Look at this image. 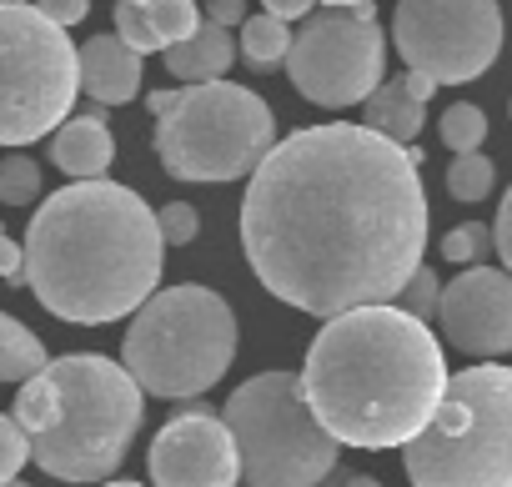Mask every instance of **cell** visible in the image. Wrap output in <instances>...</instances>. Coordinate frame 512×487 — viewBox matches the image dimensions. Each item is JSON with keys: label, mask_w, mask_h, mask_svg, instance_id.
I'll return each mask as SVG.
<instances>
[{"label": "cell", "mask_w": 512, "mask_h": 487, "mask_svg": "<svg viewBox=\"0 0 512 487\" xmlns=\"http://www.w3.org/2000/svg\"><path fill=\"white\" fill-rule=\"evenodd\" d=\"M241 252L307 317L397 302L427 252L422 151L352 121L292 131L251 171Z\"/></svg>", "instance_id": "1"}, {"label": "cell", "mask_w": 512, "mask_h": 487, "mask_svg": "<svg viewBox=\"0 0 512 487\" xmlns=\"http://www.w3.org/2000/svg\"><path fill=\"white\" fill-rule=\"evenodd\" d=\"M161 277V221L121 181H71L51 191L26 226V287L51 317L71 327H106L131 317L161 287Z\"/></svg>", "instance_id": "2"}, {"label": "cell", "mask_w": 512, "mask_h": 487, "mask_svg": "<svg viewBox=\"0 0 512 487\" xmlns=\"http://www.w3.org/2000/svg\"><path fill=\"white\" fill-rule=\"evenodd\" d=\"M302 387L342 447L387 452L412 442L442 402L447 357L437 332L397 302L347 307L307 347Z\"/></svg>", "instance_id": "3"}, {"label": "cell", "mask_w": 512, "mask_h": 487, "mask_svg": "<svg viewBox=\"0 0 512 487\" xmlns=\"http://www.w3.org/2000/svg\"><path fill=\"white\" fill-rule=\"evenodd\" d=\"M402 462L412 487H512V367L477 362L447 377Z\"/></svg>", "instance_id": "4"}, {"label": "cell", "mask_w": 512, "mask_h": 487, "mask_svg": "<svg viewBox=\"0 0 512 487\" xmlns=\"http://www.w3.org/2000/svg\"><path fill=\"white\" fill-rule=\"evenodd\" d=\"M236 357V312L211 287H156L126 327L121 362L146 397L186 402L211 392Z\"/></svg>", "instance_id": "5"}, {"label": "cell", "mask_w": 512, "mask_h": 487, "mask_svg": "<svg viewBox=\"0 0 512 487\" xmlns=\"http://www.w3.org/2000/svg\"><path fill=\"white\" fill-rule=\"evenodd\" d=\"M46 372L61 387V422L41 437H31V457L41 472L61 482H101L121 472L131 437L146 417V392L126 372V362H111L101 352H71L46 362Z\"/></svg>", "instance_id": "6"}, {"label": "cell", "mask_w": 512, "mask_h": 487, "mask_svg": "<svg viewBox=\"0 0 512 487\" xmlns=\"http://www.w3.org/2000/svg\"><path fill=\"white\" fill-rule=\"evenodd\" d=\"M221 417L236 437L241 477L251 487H317L342 457V442L307 402L302 372L246 377L226 397Z\"/></svg>", "instance_id": "7"}, {"label": "cell", "mask_w": 512, "mask_h": 487, "mask_svg": "<svg viewBox=\"0 0 512 487\" xmlns=\"http://www.w3.org/2000/svg\"><path fill=\"white\" fill-rule=\"evenodd\" d=\"M151 146L176 181H241L277 146V116L251 86L226 76L196 81L181 86L166 116H156Z\"/></svg>", "instance_id": "8"}, {"label": "cell", "mask_w": 512, "mask_h": 487, "mask_svg": "<svg viewBox=\"0 0 512 487\" xmlns=\"http://www.w3.org/2000/svg\"><path fill=\"white\" fill-rule=\"evenodd\" d=\"M81 91V51L31 0H0V146L51 136Z\"/></svg>", "instance_id": "9"}, {"label": "cell", "mask_w": 512, "mask_h": 487, "mask_svg": "<svg viewBox=\"0 0 512 487\" xmlns=\"http://www.w3.org/2000/svg\"><path fill=\"white\" fill-rule=\"evenodd\" d=\"M387 71V36L377 26V6L357 0V6H322L307 16V26L292 36L287 51V76L292 86L327 111L362 106Z\"/></svg>", "instance_id": "10"}, {"label": "cell", "mask_w": 512, "mask_h": 487, "mask_svg": "<svg viewBox=\"0 0 512 487\" xmlns=\"http://www.w3.org/2000/svg\"><path fill=\"white\" fill-rule=\"evenodd\" d=\"M502 6L497 0H397L392 46L412 71L437 86H467L502 56Z\"/></svg>", "instance_id": "11"}, {"label": "cell", "mask_w": 512, "mask_h": 487, "mask_svg": "<svg viewBox=\"0 0 512 487\" xmlns=\"http://www.w3.org/2000/svg\"><path fill=\"white\" fill-rule=\"evenodd\" d=\"M151 487H236L241 457L226 417H216L206 402L186 397L181 412L151 437L146 452Z\"/></svg>", "instance_id": "12"}, {"label": "cell", "mask_w": 512, "mask_h": 487, "mask_svg": "<svg viewBox=\"0 0 512 487\" xmlns=\"http://www.w3.org/2000/svg\"><path fill=\"white\" fill-rule=\"evenodd\" d=\"M442 337L467 357H507L512 352V272L507 267H462L437 302Z\"/></svg>", "instance_id": "13"}, {"label": "cell", "mask_w": 512, "mask_h": 487, "mask_svg": "<svg viewBox=\"0 0 512 487\" xmlns=\"http://www.w3.org/2000/svg\"><path fill=\"white\" fill-rule=\"evenodd\" d=\"M81 91L106 106H126L141 96V51L121 36H91L81 46Z\"/></svg>", "instance_id": "14"}, {"label": "cell", "mask_w": 512, "mask_h": 487, "mask_svg": "<svg viewBox=\"0 0 512 487\" xmlns=\"http://www.w3.org/2000/svg\"><path fill=\"white\" fill-rule=\"evenodd\" d=\"M51 161L71 176V181H91V176H106V166L116 161V141H111V126L106 121H91V116H76L61 121L51 131Z\"/></svg>", "instance_id": "15"}, {"label": "cell", "mask_w": 512, "mask_h": 487, "mask_svg": "<svg viewBox=\"0 0 512 487\" xmlns=\"http://www.w3.org/2000/svg\"><path fill=\"white\" fill-rule=\"evenodd\" d=\"M236 61V41L226 36V26L216 21H201L186 41L166 46V71L181 81V86H196V81H221Z\"/></svg>", "instance_id": "16"}, {"label": "cell", "mask_w": 512, "mask_h": 487, "mask_svg": "<svg viewBox=\"0 0 512 487\" xmlns=\"http://www.w3.org/2000/svg\"><path fill=\"white\" fill-rule=\"evenodd\" d=\"M362 126H372V131H382V136H392V141H417L422 136V121H427V101H417L407 86H402V76L397 81H382L367 101H362Z\"/></svg>", "instance_id": "17"}, {"label": "cell", "mask_w": 512, "mask_h": 487, "mask_svg": "<svg viewBox=\"0 0 512 487\" xmlns=\"http://www.w3.org/2000/svg\"><path fill=\"white\" fill-rule=\"evenodd\" d=\"M46 362H51V357H46V342H41L26 322H16V317L0 312V382H26V377H36Z\"/></svg>", "instance_id": "18"}, {"label": "cell", "mask_w": 512, "mask_h": 487, "mask_svg": "<svg viewBox=\"0 0 512 487\" xmlns=\"http://www.w3.org/2000/svg\"><path fill=\"white\" fill-rule=\"evenodd\" d=\"M287 51H292V31H287L282 16L262 11V16H246L241 21V56H246V66L272 71V66L287 61Z\"/></svg>", "instance_id": "19"}, {"label": "cell", "mask_w": 512, "mask_h": 487, "mask_svg": "<svg viewBox=\"0 0 512 487\" xmlns=\"http://www.w3.org/2000/svg\"><path fill=\"white\" fill-rule=\"evenodd\" d=\"M31 437H41V432H51L56 422H61V387H56V377L41 367L36 377H26L21 382V397H16V412H11Z\"/></svg>", "instance_id": "20"}, {"label": "cell", "mask_w": 512, "mask_h": 487, "mask_svg": "<svg viewBox=\"0 0 512 487\" xmlns=\"http://www.w3.org/2000/svg\"><path fill=\"white\" fill-rule=\"evenodd\" d=\"M492 186H497V166L482 156V146L452 156V166H447V191H452L457 201H482V196H492Z\"/></svg>", "instance_id": "21"}, {"label": "cell", "mask_w": 512, "mask_h": 487, "mask_svg": "<svg viewBox=\"0 0 512 487\" xmlns=\"http://www.w3.org/2000/svg\"><path fill=\"white\" fill-rule=\"evenodd\" d=\"M437 126H442V146H447L452 156H457V151H477V146L487 141V111L472 106V101L447 106Z\"/></svg>", "instance_id": "22"}, {"label": "cell", "mask_w": 512, "mask_h": 487, "mask_svg": "<svg viewBox=\"0 0 512 487\" xmlns=\"http://www.w3.org/2000/svg\"><path fill=\"white\" fill-rule=\"evenodd\" d=\"M146 16H151V26H156V36H161V51L176 46V41H186V36L201 26L196 0H151Z\"/></svg>", "instance_id": "23"}, {"label": "cell", "mask_w": 512, "mask_h": 487, "mask_svg": "<svg viewBox=\"0 0 512 487\" xmlns=\"http://www.w3.org/2000/svg\"><path fill=\"white\" fill-rule=\"evenodd\" d=\"M41 196V166L31 156H0V201L31 206Z\"/></svg>", "instance_id": "24"}, {"label": "cell", "mask_w": 512, "mask_h": 487, "mask_svg": "<svg viewBox=\"0 0 512 487\" xmlns=\"http://www.w3.org/2000/svg\"><path fill=\"white\" fill-rule=\"evenodd\" d=\"M487 252H492V226H482V221H462V226H452L442 236V257L457 262V267H472Z\"/></svg>", "instance_id": "25"}, {"label": "cell", "mask_w": 512, "mask_h": 487, "mask_svg": "<svg viewBox=\"0 0 512 487\" xmlns=\"http://www.w3.org/2000/svg\"><path fill=\"white\" fill-rule=\"evenodd\" d=\"M116 36H121L131 51H141V56L161 51V36H156L146 6H136V0H116Z\"/></svg>", "instance_id": "26"}, {"label": "cell", "mask_w": 512, "mask_h": 487, "mask_svg": "<svg viewBox=\"0 0 512 487\" xmlns=\"http://www.w3.org/2000/svg\"><path fill=\"white\" fill-rule=\"evenodd\" d=\"M437 302H442V277H437L432 267H417V272L407 277V287L397 292V307H407V312L422 317V322L437 317Z\"/></svg>", "instance_id": "27"}, {"label": "cell", "mask_w": 512, "mask_h": 487, "mask_svg": "<svg viewBox=\"0 0 512 487\" xmlns=\"http://www.w3.org/2000/svg\"><path fill=\"white\" fill-rule=\"evenodd\" d=\"M26 462H31V432H26L16 417L0 412V482L21 477V467H26Z\"/></svg>", "instance_id": "28"}, {"label": "cell", "mask_w": 512, "mask_h": 487, "mask_svg": "<svg viewBox=\"0 0 512 487\" xmlns=\"http://www.w3.org/2000/svg\"><path fill=\"white\" fill-rule=\"evenodd\" d=\"M156 221H161L166 247H191V241L201 236V216H196L186 201H171V206H161V211H156Z\"/></svg>", "instance_id": "29"}, {"label": "cell", "mask_w": 512, "mask_h": 487, "mask_svg": "<svg viewBox=\"0 0 512 487\" xmlns=\"http://www.w3.org/2000/svg\"><path fill=\"white\" fill-rule=\"evenodd\" d=\"M0 282L26 287V247H16V241L6 236V226H0Z\"/></svg>", "instance_id": "30"}, {"label": "cell", "mask_w": 512, "mask_h": 487, "mask_svg": "<svg viewBox=\"0 0 512 487\" xmlns=\"http://www.w3.org/2000/svg\"><path fill=\"white\" fill-rule=\"evenodd\" d=\"M492 252H497L502 267L512 272V186H507V196H502V206H497V221H492Z\"/></svg>", "instance_id": "31"}, {"label": "cell", "mask_w": 512, "mask_h": 487, "mask_svg": "<svg viewBox=\"0 0 512 487\" xmlns=\"http://www.w3.org/2000/svg\"><path fill=\"white\" fill-rule=\"evenodd\" d=\"M36 6H41V16H51V21L66 26V31L91 16V0H36Z\"/></svg>", "instance_id": "32"}, {"label": "cell", "mask_w": 512, "mask_h": 487, "mask_svg": "<svg viewBox=\"0 0 512 487\" xmlns=\"http://www.w3.org/2000/svg\"><path fill=\"white\" fill-rule=\"evenodd\" d=\"M206 21H216V26H241L246 21V0H206Z\"/></svg>", "instance_id": "33"}, {"label": "cell", "mask_w": 512, "mask_h": 487, "mask_svg": "<svg viewBox=\"0 0 512 487\" xmlns=\"http://www.w3.org/2000/svg\"><path fill=\"white\" fill-rule=\"evenodd\" d=\"M262 6H267L272 16H282V21H307L317 0H262Z\"/></svg>", "instance_id": "34"}, {"label": "cell", "mask_w": 512, "mask_h": 487, "mask_svg": "<svg viewBox=\"0 0 512 487\" xmlns=\"http://www.w3.org/2000/svg\"><path fill=\"white\" fill-rule=\"evenodd\" d=\"M402 86H407V91H412L417 101H432V91H437V81H432L427 71H412V66H407V76H402Z\"/></svg>", "instance_id": "35"}, {"label": "cell", "mask_w": 512, "mask_h": 487, "mask_svg": "<svg viewBox=\"0 0 512 487\" xmlns=\"http://www.w3.org/2000/svg\"><path fill=\"white\" fill-rule=\"evenodd\" d=\"M176 96H181V91H151V96H146V111H151V116H166V111L176 106Z\"/></svg>", "instance_id": "36"}, {"label": "cell", "mask_w": 512, "mask_h": 487, "mask_svg": "<svg viewBox=\"0 0 512 487\" xmlns=\"http://www.w3.org/2000/svg\"><path fill=\"white\" fill-rule=\"evenodd\" d=\"M317 487H347V472H342V467H332V472H327Z\"/></svg>", "instance_id": "37"}, {"label": "cell", "mask_w": 512, "mask_h": 487, "mask_svg": "<svg viewBox=\"0 0 512 487\" xmlns=\"http://www.w3.org/2000/svg\"><path fill=\"white\" fill-rule=\"evenodd\" d=\"M347 487H382V482L367 477V472H347Z\"/></svg>", "instance_id": "38"}, {"label": "cell", "mask_w": 512, "mask_h": 487, "mask_svg": "<svg viewBox=\"0 0 512 487\" xmlns=\"http://www.w3.org/2000/svg\"><path fill=\"white\" fill-rule=\"evenodd\" d=\"M106 487H151V482H131V477H116V482H106Z\"/></svg>", "instance_id": "39"}, {"label": "cell", "mask_w": 512, "mask_h": 487, "mask_svg": "<svg viewBox=\"0 0 512 487\" xmlns=\"http://www.w3.org/2000/svg\"><path fill=\"white\" fill-rule=\"evenodd\" d=\"M322 6H357V0H322Z\"/></svg>", "instance_id": "40"}, {"label": "cell", "mask_w": 512, "mask_h": 487, "mask_svg": "<svg viewBox=\"0 0 512 487\" xmlns=\"http://www.w3.org/2000/svg\"><path fill=\"white\" fill-rule=\"evenodd\" d=\"M0 487H31V482H21V477H11V482H0Z\"/></svg>", "instance_id": "41"}, {"label": "cell", "mask_w": 512, "mask_h": 487, "mask_svg": "<svg viewBox=\"0 0 512 487\" xmlns=\"http://www.w3.org/2000/svg\"><path fill=\"white\" fill-rule=\"evenodd\" d=\"M136 6H151V0H136Z\"/></svg>", "instance_id": "42"}]
</instances>
